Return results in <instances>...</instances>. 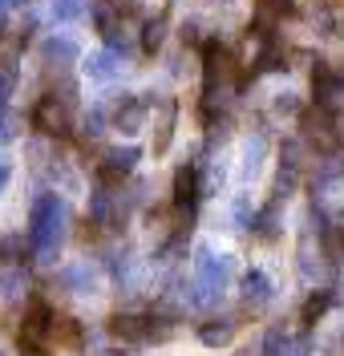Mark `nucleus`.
I'll list each match as a JSON object with an SVG mask.
<instances>
[{"instance_id":"nucleus-1","label":"nucleus","mask_w":344,"mask_h":356,"mask_svg":"<svg viewBox=\"0 0 344 356\" xmlns=\"http://www.w3.org/2000/svg\"><path fill=\"white\" fill-rule=\"evenodd\" d=\"M300 134L312 150H324V154H336L341 150V126L328 106H312V110L300 113Z\"/></svg>"},{"instance_id":"nucleus-2","label":"nucleus","mask_w":344,"mask_h":356,"mask_svg":"<svg viewBox=\"0 0 344 356\" xmlns=\"http://www.w3.org/2000/svg\"><path fill=\"white\" fill-rule=\"evenodd\" d=\"M195 288H199V300L203 304H215L223 288H227V275H231V259H215L211 247H199L195 251Z\"/></svg>"},{"instance_id":"nucleus-3","label":"nucleus","mask_w":344,"mask_h":356,"mask_svg":"<svg viewBox=\"0 0 344 356\" xmlns=\"http://www.w3.org/2000/svg\"><path fill=\"white\" fill-rule=\"evenodd\" d=\"M53 312H49V304H33V308L24 312V320H21V348L24 356H41L53 344Z\"/></svg>"},{"instance_id":"nucleus-4","label":"nucleus","mask_w":344,"mask_h":356,"mask_svg":"<svg viewBox=\"0 0 344 356\" xmlns=\"http://www.w3.org/2000/svg\"><path fill=\"white\" fill-rule=\"evenodd\" d=\"M69 110H73V102H69V97L45 93V97L33 106L28 122H33V130L45 134V138H65V134H69Z\"/></svg>"},{"instance_id":"nucleus-5","label":"nucleus","mask_w":344,"mask_h":356,"mask_svg":"<svg viewBox=\"0 0 344 356\" xmlns=\"http://www.w3.org/2000/svg\"><path fill=\"white\" fill-rule=\"evenodd\" d=\"M199 195H203V182H199V162H183L174 170V207L183 211L186 219H195V207H199Z\"/></svg>"},{"instance_id":"nucleus-6","label":"nucleus","mask_w":344,"mask_h":356,"mask_svg":"<svg viewBox=\"0 0 344 356\" xmlns=\"http://www.w3.org/2000/svg\"><path fill=\"white\" fill-rule=\"evenodd\" d=\"M110 336L122 344H150V316L146 312H117L110 320Z\"/></svg>"},{"instance_id":"nucleus-7","label":"nucleus","mask_w":344,"mask_h":356,"mask_svg":"<svg viewBox=\"0 0 344 356\" xmlns=\"http://www.w3.org/2000/svg\"><path fill=\"white\" fill-rule=\"evenodd\" d=\"M138 158H142L138 146H114V150H106V154H101L97 178H101V182H122V178L138 166Z\"/></svg>"},{"instance_id":"nucleus-8","label":"nucleus","mask_w":344,"mask_h":356,"mask_svg":"<svg viewBox=\"0 0 344 356\" xmlns=\"http://www.w3.org/2000/svg\"><path fill=\"white\" fill-rule=\"evenodd\" d=\"M312 89H316V106L336 110V102H341V93H344V73H336V69L324 65V61H316V69H312Z\"/></svg>"},{"instance_id":"nucleus-9","label":"nucleus","mask_w":344,"mask_h":356,"mask_svg":"<svg viewBox=\"0 0 344 356\" xmlns=\"http://www.w3.org/2000/svg\"><path fill=\"white\" fill-rule=\"evenodd\" d=\"M239 291H243V308L247 312H263L275 300V288H272V280H268L263 271H247L243 284H239Z\"/></svg>"},{"instance_id":"nucleus-10","label":"nucleus","mask_w":344,"mask_h":356,"mask_svg":"<svg viewBox=\"0 0 344 356\" xmlns=\"http://www.w3.org/2000/svg\"><path fill=\"white\" fill-rule=\"evenodd\" d=\"M142 122H146V102H142V97H122L117 110H114V126L122 134H138Z\"/></svg>"},{"instance_id":"nucleus-11","label":"nucleus","mask_w":344,"mask_h":356,"mask_svg":"<svg viewBox=\"0 0 344 356\" xmlns=\"http://www.w3.org/2000/svg\"><path fill=\"white\" fill-rule=\"evenodd\" d=\"M263 356H308V336L292 344V336L284 332V328H272V332L263 336Z\"/></svg>"},{"instance_id":"nucleus-12","label":"nucleus","mask_w":344,"mask_h":356,"mask_svg":"<svg viewBox=\"0 0 344 356\" xmlns=\"http://www.w3.org/2000/svg\"><path fill=\"white\" fill-rule=\"evenodd\" d=\"M174 118H179V106H174V102H158V126H154V154H166V150H170V138H174Z\"/></svg>"},{"instance_id":"nucleus-13","label":"nucleus","mask_w":344,"mask_h":356,"mask_svg":"<svg viewBox=\"0 0 344 356\" xmlns=\"http://www.w3.org/2000/svg\"><path fill=\"white\" fill-rule=\"evenodd\" d=\"M28 255H37L33 251V239H24V235H4L0 239V264L4 267H21Z\"/></svg>"},{"instance_id":"nucleus-14","label":"nucleus","mask_w":344,"mask_h":356,"mask_svg":"<svg viewBox=\"0 0 344 356\" xmlns=\"http://www.w3.org/2000/svg\"><path fill=\"white\" fill-rule=\"evenodd\" d=\"M117 49H101V53H90L85 57V73H90L93 81H106V77H114L117 73Z\"/></svg>"},{"instance_id":"nucleus-15","label":"nucleus","mask_w":344,"mask_h":356,"mask_svg":"<svg viewBox=\"0 0 344 356\" xmlns=\"http://www.w3.org/2000/svg\"><path fill=\"white\" fill-rule=\"evenodd\" d=\"M199 340H203L206 348H227L231 340H235V324L231 320H206L203 328H199Z\"/></svg>"},{"instance_id":"nucleus-16","label":"nucleus","mask_w":344,"mask_h":356,"mask_svg":"<svg viewBox=\"0 0 344 356\" xmlns=\"http://www.w3.org/2000/svg\"><path fill=\"white\" fill-rule=\"evenodd\" d=\"M332 304H336V291H328V288L312 291V296H308V304H304V312H300V324H304V328H312L324 312L332 308Z\"/></svg>"},{"instance_id":"nucleus-17","label":"nucleus","mask_w":344,"mask_h":356,"mask_svg":"<svg viewBox=\"0 0 344 356\" xmlns=\"http://www.w3.org/2000/svg\"><path fill=\"white\" fill-rule=\"evenodd\" d=\"M28 288V280H24V267H4L0 271V300L4 304H17Z\"/></svg>"},{"instance_id":"nucleus-18","label":"nucleus","mask_w":344,"mask_h":356,"mask_svg":"<svg viewBox=\"0 0 344 356\" xmlns=\"http://www.w3.org/2000/svg\"><path fill=\"white\" fill-rule=\"evenodd\" d=\"M252 231H255V239H263V243H272L275 235H279V199H275L268 211H259V215H255Z\"/></svg>"},{"instance_id":"nucleus-19","label":"nucleus","mask_w":344,"mask_h":356,"mask_svg":"<svg viewBox=\"0 0 344 356\" xmlns=\"http://www.w3.org/2000/svg\"><path fill=\"white\" fill-rule=\"evenodd\" d=\"M41 53H45L49 65H69V61H77V44L69 41V37H49Z\"/></svg>"},{"instance_id":"nucleus-20","label":"nucleus","mask_w":344,"mask_h":356,"mask_svg":"<svg viewBox=\"0 0 344 356\" xmlns=\"http://www.w3.org/2000/svg\"><path fill=\"white\" fill-rule=\"evenodd\" d=\"M316 24H320L328 37H341L344 33V8L341 4H332V0H324L320 13H316Z\"/></svg>"},{"instance_id":"nucleus-21","label":"nucleus","mask_w":344,"mask_h":356,"mask_svg":"<svg viewBox=\"0 0 344 356\" xmlns=\"http://www.w3.org/2000/svg\"><path fill=\"white\" fill-rule=\"evenodd\" d=\"M81 340H85V332H81V324H77V320H53V344L81 348Z\"/></svg>"},{"instance_id":"nucleus-22","label":"nucleus","mask_w":344,"mask_h":356,"mask_svg":"<svg viewBox=\"0 0 344 356\" xmlns=\"http://www.w3.org/2000/svg\"><path fill=\"white\" fill-rule=\"evenodd\" d=\"M162 41H166V21H162V17L142 24V49H146V53H158Z\"/></svg>"},{"instance_id":"nucleus-23","label":"nucleus","mask_w":344,"mask_h":356,"mask_svg":"<svg viewBox=\"0 0 344 356\" xmlns=\"http://www.w3.org/2000/svg\"><path fill=\"white\" fill-rule=\"evenodd\" d=\"M61 280H65L73 291H90V288H93V267H90V264H77V267H69Z\"/></svg>"},{"instance_id":"nucleus-24","label":"nucleus","mask_w":344,"mask_h":356,"mask_svg":"<svg viewBox=\"0 0 344 356\" xmlns=\"http://www.w3.org/2000/svg\"><path fill=\"white\" fill-rule=\"evenodd\" d=\"M13 89H17V69H4V73H0V113L8 110V97H13Z\"/></svg>"},{"instance_id":"nucleus-25","label":"nucleus","mask_w":344,"mask_h":356,"mask_svg":"<svg viewBox=\"0 0 344 356\" xmlns=\"http://www.w3.org/2000/svg\"><path fill=\"white\" fill-rule=\"evenodd\" d=\"M77 13H81V0H57V4H53V17H57V21H73Z\"/></svg>"},{"instance_id":"nucleus-26","label":"nucleus","mask_w":344,"mask_h":356,"mask_svg":"<svg viewBox=\"0 0 344 356\" xmlns=\"http://www.w3.org/2000/svg\"><path fill=\"white\" fill-rule=\"evenodd\" d=\"M272 110H275V113H296V110H300V106H296V93H279Z\"/></svg>"},{"instance_id":"nucleus-27","label":"nucleus","mask_w":344,"mask_h":356,"mask_svg":"<svg viewBox=\"0 0 344 356\" xmlns=\"http://www.w3.org/2000/svg\"><path fill=\"white\" fill-rule=\"evenodd\" d=\"M252 219H255V211L247 207V199H239L235 202V222H239V227H252Z\"/></svg>"},{"instance_id":"nucleus-28","label":"nucleus","mask_w":344,"mask_h":356,"mask_svg":"<svg viewBox=\"0 0 344 356\" xmlns=\"http://www.w3.org/2000/svg\"><path fill=\"white\" fill-rule=\"evenodd\" d=\"M4 142H13V118L8 113H0V146Z\"/></svg>"},{"instance_id":"nucleus-29","label":"nucleus","mask_w":344,"mask_h":356,"mask_svg":"<svg viewBox=\"0 0 344 356\" xmlns=\"http://www.w3.org/2000/svg\"><path fill=\"white\" fill-rule=\"evenodd\" d=\"M263 8H275V13H284V8H292V0H259Z\"/></svg>"},{"instance_id":"nucleus-30","label":"nucleus","mask_w":344,"mask_h":356,"mask_svg":"<svg viewBox=\"0 0 344 356\" xmlns=\"http://www.w3.org/2000/svg\"><path fill=\"white\" fill-rule=\"evenodd\" d=\"M13 8V0H0V24H4V13Z\"/></svg>"},{"instance_id":"nucleus-31","label":"nucleus","mask_w":344,"mask_h":356,"mask_svg":"<svg viewBox=\"0 0 344 356\" xmlns=\"http://www.w3.org/2000/svg\"><path fill=\"white\" fill-rule=\"evenodd\" d=\"M106 356H122V353H106Z\"/></svg>"},{"instance_id":"nucleus-32","label":"nucleus","mask_w":344,"mask_h":356,"mask_svg":"<svg viewBox=\"0 0 344 356\" xmlns=\"http://www.w3.org/2000/svg\"><path fill=\"white\" fill-rule=\"evenodd\" d=\"M0 356H8V353H0Z\"/></svg>"}]
</instances>
